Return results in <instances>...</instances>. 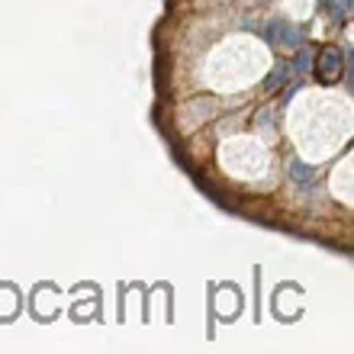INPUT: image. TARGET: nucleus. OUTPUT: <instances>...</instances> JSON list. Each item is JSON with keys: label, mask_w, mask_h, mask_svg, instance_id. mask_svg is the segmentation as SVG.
I'll use <instances>...</instances> for the list:
<instances>
[{"label": "nucleus", "mask_w": 354, "mask_h": 354, "mask_svg": "<svg viewBox=\"0 0 354 354\" xmlns=\"http://www.w3.org/2000/svg\"><path fill=\"white\" fill-rule=\"evenodd\" d=\"M313 71H316L319 81H338V77H342V71H345V55H342V48H338V46H326L322 52H319Z\"/></svg>", "instance_id": "nucleus-1"}, {"label": "nucleus", "mask_w": 354, "mask_h": 354, "mask_svg": "<svg viewBox=\"0 0 354 354\" xmlns=\"http://www.w3.org/2000/svg\"><path fill=\"white\" fill-rule=\"evenodd\" d=\"M287 177L293 180V184H299V187H309L313 180H316V168H313V165H306L303 158H297V155H293V158L287 161Z\"/></svg>", "instance_id": "nucleus-3"}, {"label": "nucleus", "mask_w": 354, "mask_h": 354, "mask_svg": "<svg viewBox=\"0 0 354 354\" xmlns=\"http://www.w3.org/2000/svg\"><path fill=\"white\" fill-rule=\"evenodd\" d=\"M290 71H293V77H303L306 71H313V52H309L306 42L297 48V55H293V62H290Z\"/></svg>", "instance_id": "nucleus-6"}, {"label": "nucleus", "mask_w": 354, "mask_h": 354, "mask_svg": "<svg viewBox=\"0 0 354 354\" xmlns=\"http://www.w3.org/2000/svg\"><path fill=\"white\" fill-rule=\"evenodd\" d=\"M277 113V106H264V110H258V116H254V132L261 136L264 142H274V122H270V116Z\"/></svg>", "instance_id": "nucleus-5"}, {"label": "nucleus", "mask_w": 354, "mask_h": 354, "mask_svg": "<svg viewBox=\"0 0 354 354\" xmlns=\"http://www.w3.org/2000/svg\"><path fill=\"white\" fill-rule=\"evenodd\" d=\"M268 42L280 48H299L303 46V32H299L290 19H270L268 23Z\"/></svg>", "instance_id": "nucleus-2"}, {"label": "nucleus", "mask_w": 354, "mask_h": 354, "mask_svg": "<svg viewBox=\"0 0 354 354\" xmlns=\"http://www.w3.org/2000/svg\"><path fill=\"white\" fill-rule=\"evenodd\" d=\"M287 81H293V71H290V62H277V65L270 68L268 81H264V91H268V93H274V91H280V87L287 84Z\"/></svg>", "instance_id": "nucleus-4"}]
</instances>
